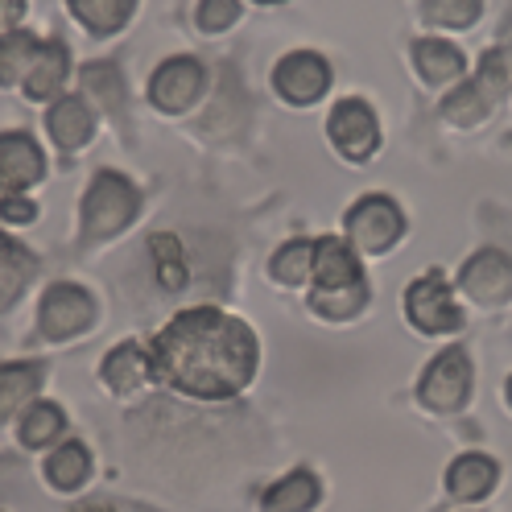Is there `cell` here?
Wrapping results in <instances>:
<instances>
[{
    "mask_svg": "<svg viewBox=\"0 0 512 512\" xmlns=\"http://www.w3.org/2000/svg\"><path fill=\"white\" fill-rule=\"evenodd\" d=\"M405 318L418 335H459L463 331V310L455 302V290L442 269H426L405 285Z\"/></svg>",
    "mask_w": 512,
    "mask_h": 512,
    "instance_id": "cell-4",
    "label": "cell"
},
{
    "mask_svg": "<svg viewBox=\"0 0 512 512\" xmlns=\"http://www.w3.org/2000/svg\"><path fill=\"white\" fill-rule=\"evenodd\" d=\"M314 269V240H290L273 252L269 261V277L277 285H306Z\"/></svg>",
    "mask_w": 512,
    "mask_h": 512,
    "instance_id": "cell-29",
    "label": "cell"
},
{
    "mask_svg": "<svg viewBox=\"0 0 512 512\" xmlns=\"http://www.w3.org/2000/svg\"><path fill=\"white\" fill-rule=\"evenodd\" d=\"M62 430H67V413H62V405L34 401L21 413L17 438H21V446H29V451H46V446H54L62 438Z\"/></svg>",
    "mask_w": 512,
    "mask_h": 512,
    "instance_id": "cell-23",
    "label": "cell"
},
{
    "mask_svg": "<svg viewBox=\"0 0 512 512\" xmlns=\"http://www.w3.org/2000/svg\"><path fill=\"white\" fill-rule=\"evenodd\" d=\"M343 232L360 256H380L405 236V211L389 195H364L360 203L347 207Z\"/></svg>",
    "mask_w": 512,
    "mask_h": 512,
    "instance_id": "cell-5",
    "label": "cell"
},
{
    "mask_svg": "<svg viewBox=\"0 0 512 512\" xmlns=\"http://www.w3.org/2000/svg\"><path fill=\"white\" fill-rule=\"evenodd\" d=\"M21 17H25V0H0V34H13Z\"/></svg>",
    "mask_w": 512,
    "mask_h": 512,
    "instance_id": "cell-33",
    "label": "cell"
},
{
    "mask_svg": "<svg viewBox=\"0 0 512 512\" xmlns=\"http://www.w3.org/2000/svg\"><path fill=\"white\" fill-rule=\"evenodd\" d=\"M504 401H508V409H512V376L504 380Z\"/></svg>",
    "mask_w": 512,
    "mask_h": 512,
    "instance_id": "cell-36",
    "label": "cell"
},
{
    "mask_svg": "<svg viewBox=\"0 0 512 512\" xmlns=\"http://www.w3.org/2000/svg\"><path fill=\"white\" fill-rule=\"evenodd\" d=\"M500 54H504V71H508V91H512V38L500 46Z\"/></svg>",
    "mask_w": 512,
    "mask_h": 512,
    "instance_id": "cell-34",
    "label": "cell"
},
{
    "mask_svg": "<svg viewBox=\"0 0 512 512\" xmlns=\"http://www.w3.org/2000/svg\"><path fill=\"white\" fill-rule=\"evenodd\" d=\"M38 50H42V42L34 34H0V87L25 83Z\"/></svg>",
    "mask_w": 512,
    "mask_h": 512,
    "instance_id": "cell-26",
    "label": "cell"
},
{
    "mask_svg": "<svg viewBox=\"0 0 512 512\" xmlns=\"http://www.w3.org/2000/svg\"><path fill=\"white\" fill-rule=\"evenodd\" d=\"M508 95V71H504V54L500 46H492L484 58H479L475 75H467L463 83L451 87V95L442 100V120L455 128H475L484 124L496 104Z\"/></svg>",
    "mask_w": 512,
    "mask_h": 512,
    "instance_id": "cell-3",
    "label": "cell"
},
{
    "mask_svg": "<svg viewBox=\"0 0 512 512\" xmlns=\"http://www.w3.org/2000/svg\"><path fill=\"white\" fill-rule=\"evenodd\" d=\"M455 290L475 302V306H484V310H496L512 298V256L504 248H479L471 252L459 277H455Z\"/></svg>",
    "mask_w": 512,
    "mask_h": 512,
    "instance_id": "cell-8",
    "label": "cell"
},
{
    "mask_svg": "<svg viewBox=\"0 0 512 512\" xmlns=\"http://www.w3.org/2000/svg\"><path fill=\"white\" fill-rule=\"evenodd\" d=\"M471 356L467 347L455 343V347H442L438 356L426 364L422 380H418V401L434 413H459L471 397Z\"/></svg>",
    "mask_w": 512,
    "mask_h": 512,
    "instance_id": "cell-6",
    "label": "cell"
},
{
    "mask_svg": "<svg viewBox=\"0 0 512 512\" xmlns=\"http://www.w3.org/2000/svg\"><path fill=\"white\" fill-rule=\"evenodd\" d=\"M479 17H484V0H422V21L434 29H471Z\"/></svg>",
    "mask_w": 512,
    "mask_h": 512,
    "instance_id": "cell-30",
    "label": "cell"
},
{
    "mask_svg": "<svg viewBox=\"0 0 512 512\" xmlns=\"http://www.w3.org/2000/svg\"><path fill=\"white\" fill-rule=\"evenodd\" d=\"M46 384V368L42 364H0V422H13L17 413H25L38 401Z\"/></svg>",
    "mask_w": 512,
    "mask_h": 512,
    "instance_id": "cell-18",
    "label": "cell"
},
{
    "mask_svg": "<svg viewBox=\"0 0 512 512\" xmlns=\"http://www.w3.org/2000/svg\"><path fill=\"white\" fill-rule=\"evenodd\" d=\"M331 79H335L331 62L318 50H290L273 67V91L281 95L285 104H294V108L318 104L331 91Z\"/></svg>",
    "mask_w": 512,
    "mask_h": 512,
    "instance_id": "cell-10",
    "label": "cell"
},
{
    "mask_svg": "<svg viewBox=\"0 0 512 512\" xmlns=\"http://www.w3.org/2000/svg\"><path fill=\"white\" fill-rule=\"evenodd\" d=\"M83 91H87V104H100L104 112L120 116L124 108V79L116 62H95V67L83 71Z\"/></svg>",
    "mask_w": 512,
    "mask_h": 512,
    "instance_id": "cell-28",
    "label": "cell"
},
{
    "mask_svg": "<svg viewBox=\"0 0 512 512\" xmlns=\"http://www.w3.org/2000/svg\"><path fill=\"white\" fill-rule=\"evenodd\" d=\"M91 323H95V302H91V294L83 290V285L54 281L50 290L42 294V306H38V331H42V339L67 343V339L83 335Z\"/></svg>",
    "mask_w": 512,
    "mask_h": 512,
    "instance_id": "cell-9",
    "label": "cell"
},
{
    "mask_svg": "<svg viewBox=\"0 0 512 512\" xmlns=\"http://www.w3.org/2000/svg\"><path fill=\"white\" fill-rule=\"evenodd\" d=\"M356 281H364L356 248H351L343 236L314 240V269H310L314 290H347V285H356Z\"/></svg>",
    "mask_w": 512,
    "mask_h": 512,
    "instance_id": "cell-14",
    "label": "cell"
},
{
    "mask_svg": "<svg viewBox=\"0 0 512 512\" xmlns=\"http://www.w3.org/2000/svg\"><path fill=\"white\" fill-rule=\"evenodd\" d=\"M252 5H281V0H252Z\"/></svg>",
    "mask_w": 512,
    "mask_h": 512,
    "instance_id": "cell-37",
    "label": "cell"
},
{
    "mask_svg": "<svg viewBox=\"0 0 512 512\" xmlns=\"http://www.w3.org/2000/svg\"><path fill=\"white\" fill-rule=\"evenodd\" d=\"M442 479H446V492H451L455 500H484L500 484V467L484 451H467V455H459L451 467H446Z\"/></svg>",
    "mask_w": 512,
    "mask_h": 512,
    "instance_id": "cell-16",
    "label": "cell"
},
{
    "mask_svg": "<svg viewBox=\"0 0 512 512\" xmlns=\"http://www.w3.org/2000/svg\"><path fill=\"white\" fill-rule=\"evenodd\" d=\"M145 356L149 380L162 389L195 401H232L261 368V343L244 318L219 306H195L174 314L145 343Z\"/></svg>",
    "mask_w": 512,
    "mask_h": 512,
    "instance_id": "cell-1",
    "label": "cell"
},
{
    "mask_svg": "<svg viewBox=\"0 0 512 512\" xmlns=\"http://www.w3.org/2000/svg\"><path fill=\"white\" fill-rule=\"evenodd\" d=\"M240 21V0H199L195 9V25L203 34H228Z\"/></svg>",
    "mask_w": 512,
    "mask_h": 512,
    "instance_id": "cell-31",
    "label": "cell"
},
{
    "mask_svg": "<svg viewBox=\"0 0 512 512\" xmlns=\"http://www.w3.org/2000/svg\"><path fill=\"white\" fill-rule=\"evenodd\" d=\"M207 87V71H203V62L199 58H190V54H178V58H166L162 67H157L149 75V104L157 112H186V108H195V100L203 95Z\"/></svg>",
    "mask_w": 512,
    "mask_h": 512,
    "instance_id": "cell-11",
    "label": "cell"
},
{
    "mask_svg": "<svg viewBox=\"0 0 512 512\" xmlns=\"http://www.w3.org/2000/svg\"><path fill=\"white\" fill-rule=\"evenodd\" d=\"M327 137L339 149V157H347L351 166L372 162L376 149H380V120H376L372 104L360 100V95L339 100L331 108V116H327Z\"/></svg>",
    "mask_w": 512,
    "mask_h": 512,
    "instance_id": "cell-7",
    "label": "cell"
},
{
    "mask_svg": "<svg viewBox=\"0 0 512 512\" xmlns=\"http://www.w3.org/2000/svg\"><path fill=\"white\" fill-rule=\"evenodd\" d=\"M67 75H71V54L62 42H42L38 58H34V67H29L21 91L29 95V100H54V95L67 87Z\"/></svg>",
    "mask_w": 512,
    "mask_h": 512,
    "instance_id": "cell-19",
    "label": "cell"
},
{
    "mask_svg": "<svg viewBox=\"0 0 512 512\" xmlns=\"http://www.w3.org/2000/svg\"><path fill=\"white\" fill-rule=\"evenodd\" d=\"M67 9L87 34L108 38V34H120V29L128 25L137 0H67Z\"/></svg>",
    "mask_w": 512,
    "mask_h": 512,
    "instance_id": "cell-22",
    "label": "cell"
},
{
    "mask_svg": "<svg viewBox=\"0 0 512 512\" xmlns=\"http://www.w3.org/2000/svg\"><path fill=\"white\" fill-rule=\"evenodd\" d=\"M46 178V157L29 133H0V195H25Z\"/></svg>",
    "mask_w": 512,
    "mask_h": 512,
    "instance_id": "cell-12",
    "label": "cell"
},
{
    "mask_svg": "<svg viewBox=\"0 0 512 512\" xmlns=\"http://www.w3.org/2000/svg\"><path fill=\"white\" fill-rule=\"evenodd\" d=\"M75 512H112L108 504H83V508H75Z\"/></svg>",
    "mask_w": 512,
    "mask_h": 512,
    "instance_id": "cell-35",
    "label": "cell"
},
{
    "mask_svg": "<svg viewBox=\"0 0 512 512\" xmlns=\"http://www.w3.org/2000/svg\"><path fill=\"white\" fill-rule=\"evenodd\" d=\"M141 211V190L116 170H100L91 178L87 195L79 203V236L83 244H100L120 236Z\"/></svg>",
    "mask_w": 512,
    "mask_h": 512,
    "instance_id": "cell-2",
    "label": "cell"
},
{
    "mask_svg": "<svg viewBox=\"0 0 512 512\" xmlns=\"http://www.w3.org/2000/svg\"><path fill=\"white\" fill-rule=\"evenodd\" d=\"M38 219V203L29 195H0V223L9 228H25V223Z\"/></svg>",
    "mask_w": 512,
    "mask_h": 512,
    "instance_id": "cell-32",
    "label": "cell"
},
{
    "mask_svg": "<svg viewBox=\"0 0 512 512\" xmlns=\"http://www.w3.org/2000/svg\"><path fill=\"white\" fill-rule=\"evenodd\" d=\"M368 306V281H356L347 290H314L310 294V310L327 323H351L360 310Z\"/></svg>",
    "mask_w": 512,
    "mask_h": 512,
    "instance_id": "cell-25",
    "label": "cell"
},
{
    "mask_svg": "<svg viewBox=\"0 0 512 512\" xmlns=\"http://www.w3.org/2000/svg\"><path fill=\"white\" fill-rule=\"evenodd\" d=\"M29 277H34V256L9 236H0V310H9L21 298Z\"/></svg>",
    "mask_w": 512,
    "mask_h": 512,
    "instance_id": "cell-24",
    "label": "cell"
},
{
    "mask_svg": "<svg viewBox=\"0 0 512 512\" xmlns=\"http://www.w3.org/2000/svg\"><path fill=\"white\" fill-rule=\"evenodd\" d=\"M318 500H323V484H318V475L298 467L285 479H277L273 488H265L261 512H310Z\"/></svg>",
    "mask_w": 512,
    "mask_h": 512,
    "instance_id": "cell-20",
    "label": "cell"
},
{
    "mask_svg": "<svg viewBox=\"0 0 512 512\" xmlns=\"http://www.w3.org/2000/svg\"><path fill=\"white\" fill-rule=\"evenodd\" d=\"M149 252H153V277H157V285H162L166 294L182 290V285H186V256H182L178 236H170V232L149 236Z\"/></svg>",
    "mask_w": 512,
    "mask_h": 512,
    "instance_id": "cell-27",
    "label": "cell"
},
{
    "mask_svg": "<svg viewBox=\"0 0 512 512\" xmlns=\"http://www.w3.org/2000/svg\"><path fill=\"white\" fill-rule=\"evenodd\" d=\"M100 380L108 384L112 393H120V397L137 393L141 384H149V356H145V343H137V339L116 343L108 356H104V364H100Z\"/></svg>",
    "mask_w": 512,
    "mask_h": 512,
    "instance_id": "cell-17",
    "label": "cell"
},
{
    "mask_svg": "<svg viewBox=\"0 0 512 512\" xmlns=\"http://www.w3.org/2000/svg\"><path fill=\"white\" fill-rule=\"evenodd\" d=\"M409 62L426 87H455L467 79V54L446 38H418L409 46Z\"/></svg>",
    "mask_w": 512,
    "mask_h": 512,
    "instance_id": "cell-13",
    "label": "cell"
},
{
    "mask_svg": "<svg viewBox=\"0 0 512 512\" xmlns=\"http://www.w3.org/2000/svg\"><path fill=\"white\" fill-rule=\"evenodd\" d=\"M42 475L54 492H79L91 475V451L83 442H62L46 455L42 463Z\"/></svg>",
    "mask_w": 512,
    "mask_h": 512,
    "instance_id": "cell-21",
    "label": "cell"
},
{
    "mask_svg": "<svg viewBox=\"0 0 512 512\" xmlns=\"http://www.w3.org/2000/svg\"><path fill=\"white\" fill-rule=\"evenodd\" d=\"M46 133L62 153H75L95 137V108L83 95H58L46 112Z\"/></svg>",
    "mask_w": 512,
    "mask_h": 512,
    "instance_id": "cell-15",
    "label": "cell"
}]
</instances>
